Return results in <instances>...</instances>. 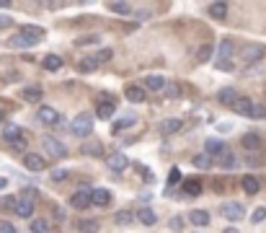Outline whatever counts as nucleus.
I'll use <instances>...</instances> for the list:
<instances>
[{"mask_svg":"<svg viewBox=\"0 0 266 233\" xmlns=\"http://www.w3.org/2000/svg\"><path fill=\"white\" fill-rule=\"evenodd\" d=\"M70 132L75 138H88L90 132H93V116H90L88 112L78 114L75 119H72V124H70Z\"/></svg>","mask_w":266,"mask_h":233,"instance_id":"f257e3e1","label":"nucleus"},{"mask_svg":"<svg viewBox=\"0 0 266 233\" xmlns=\"http://www.w3.org/2000/svg\"><path fill=\"white\" fill-rule=\"evenodd\" d=\"M264 55H266V47L264 44H243L241 47V60L245 62V65H253V62H259V60H264Z\"/></svg>","mask_w":266,"mask_h":233,"instance_id":"f03ea898","label":"nucleus"},{"mask_svg":"<svg viewBox=\"0 0 266 233\" xmlns=\"http://www.w3.org/2000/svg\"><path fill=\"white\" fill-rule=\"evenodd\" d=\"M42 145H44V150H47L52 158H65L67 156V148L62 145L57 138H52V135H44L42 138Z\"/></svg>","mask_w":266,"mask_h":233,"instance_id":"7ed1b4c3","label":"nucleus"},{"mask_svg":"<svg viewBox=\"0 0 266 233\" xmlns=\"http://www.w3.org/2000/svg\"><path fill=\"white\" fill-rule=\"evenodd\" d=\"M220 212H222V218L227 220H243V215H245V208L241 202H225V205H220Z\"/></svg>","mask_w":266,"mask_h":233,"instance_id":"20e7f679","label":"nucleus"},{"mask_svg":"<svg viewBox=\"0 0 266 233\" xmlns=\"http://www.w3.org/2000/svg\"><path fill=\"white\" fill-rule=\"evenodd\" d=\"M36 119H39L42 124H57L60 122V112L52 109V106H39V109H36Z\"/></svg>","mask_w":266,"mask_h":233,"instance_id":"39448f33","label":"nucleus"},{"mask_svg":"<svg viewBox=\"0 0 266 233\" xmlns=\"http://www.w3.org/2000/svg\"><path fill=\"white\" fill-rule=\"evenodd\" d=\"M70 208H75V210L90 208V189H78L75 194L70 197Z\"/></svg>","mask_w":266,"mask_h":233,"instance_id":"423d86ee","label":"nucleus"},{"mask_svg":"<svg viewBox=\"0 0 266 233\" xmlns=\"http://www.w3.org/2000/svg\"><path fill=\"white\" fill-rule=\"evenodd\" d=\"M39 42H34V39H29V37H23L21 31L18 34H13L11 39H8V47H13V49H31V47H36Z\"/></svg>","mask_w":266,"mask_h":233,"instance_id":"0eeeda50","label":"nucleus"},{"mask_svg":"<svg viewBox=\"0 0 266 233\" xmlns=\"http://www.w3.org/2000/svg\"><path fill=\"white\" fill-rule=\"evenodd\" d=\"M241 145H243V150H248V153H256V150L261 148V135L259 132H245Z\"/></svg>","mask_w":266,"mask_h":233,"instance_id":"6e6552de","label":"nucleus"},{"mask_svg":"<svg viewBox=\"0 0 266 233\" xmlns=\"http://www.w3.org/2000/svg\"><path fill=\"white\" fill-rule=\"evenodd\" d=\"M23 166L29 168V171H44V158L36 156V153H23Z\"/></svg>","mask_w":266,"mask_h":233,"instance_id":"1a4fd4ad","label":"nucleus"},{"mask_svg":"<svg viewBox=\"0 0 266 233\" xmlns=\"http://www.w3.org/2000/svg\"><path fill=\"white\" fill-rule=\"evenodd\" d=\"M253 98H248V96H238V101L233 104V109L238 112V114H243V116H251V112H253Z\"/></svg>","mask_w":266,"mask_h":233,"instance_id":"9d476101","label":"nucleus"},{"mask_svg":"<svg viewBox=\"0 0 266 233\" xmlns=\"http://www.w3.org/2000/svg\"><path fill=\"white\" fill-rule=\"evenodd\" d=\"M134 218L140 220V226H155V223H158V215L153 212V208H140Z\"/></svg>","mask_w":266,"mask_h":233,"instance_id":"9b49d317","label":"nucleus"},{"mask_svg":"<svg viewBox=\"0 0 266 233\" xmlns=\"http://www.w3.org/2000/svg\"><path fill=\"white\" fill-rule=\"evenodd\" d=\"M109 202H111V192H106V189H90V205L106 208Z\"/></svg>","mask_w":266,"mask_h":233,"instance_id":"f8f14e48","label":"nucleus"},{"mask_svg":"<svg viewBox=\"0 0 266 233\" xmlns=\"http://www.w3.org/2000/svg\"><path fill=\"white\" fill-rule=\"evenodd\" d=\"M62 65H65V60H62L60 55H47V57L42 60V68L47 70V73H57Z\"/></svg>","mask_w":266,"mask_h":233,"instance_id":"ddd939ff","label":"nucleus"},{"mask_svg":"<svg viewBox=\"0 0 266 233\" xmlns=\"http://www.w3.org/2000/svg\"><path fill=\"white\" fill-rule=\"evenodd\" d=\"M235 163H238V158H235V156H233L227 148H225L222 153L217 156V166H220V168H225V171H230V168H235Z\"/></svg>","mask_w":266,"mask_h":233,"instance_id":"4468645a","label":"nucleus"},{"mask_svg":"<svg viewBox=\"0 0 266 233\" xmlns=\"http://www.w3.org/2000/svg\"><path fill=\"white\" fill-rule=\"evenodd\" d=\"M241 186H243V192L245 194H259V189H261V182H259V179H256V176H243L241 179Z\"/></svg>","mask_w":266,"mask_h":233,"instance_id":"2eb2a0df","label":"nucleus"},{"mask_svg":"<svg viewBox=\"0 0 266 233\" xmlns=\"http://www.w3.org/2000/svg\"><path fill=\"white\" fill-rule=\"evenodd\" d=\"M166 83H168V80L163 75H148V78H145V91H163Z\"/></svg>","mask_w":266,"mask_h":233,"instance_id":"dca6fc26","label":"nucleus"},{"mask_svg":"<svg viewBox=\"0 0 266 233\" xmlns=\"http://www.w3.org/2000/svg\"><path fill=\"white\" fill-rule=\"evenodd\" d=\"M124 96L130 98L132 104H142L145 101V88L142 86H127L124 88Z\"/></svg>","mask_w":266,"mask_h":233,"instance_id":"f3484780","label":"nucleus"},{"mask_svg":"<svg viewBox=\"0 0 266 233\" xmlns=\"http://www.w3.org/2000/svg\"><path fill=\"white\" fill-rule=\"evenodd\" d=\"M181 119H176V116H171V119L160 122V135H176V132L181 130Z\"/></svg>","mask_w":266,"mask_h":233,"instance_id":"a211bd4d","label":"nucleus"},{"mask_svg":"<svg viewBox=\"0 0 266 233\" xmlns=\"http://www.w3.org/2000/svg\"><path fill=\"white\" fill-rule=\"evenodd\" d=\"M109 168L111 171H124L127 166H130V161H127V156H122V153H114V156H109Z\"/></svg>","mask_w":266,"mask_h":233,"instance_id":"6ab92c4d","label":"nucleus"},{"mask_svg":"<svg viewBox=\"0 0 266 233\" xmlns=\"http://www.w3.org/2000/svg\"><path fill=\"white\" fill-rule=\"evenodd\" d=\"M181 189L186 192L189 197H199L201 194V182H199V179H183Z\"/></svg>","mask_w":266,"mask_h":233,"instance_id":"aec40b11","label":"nucleus"},{"mask_svg":"<svg viewBox=\"0 0 266 233\" xmlns=\"http://www.w3.org/2000/svg\"><path fill=\"white\" fill-rule=\"evenodd\" d=\"M217 101H222V104H227V106H233L235 101H238V91L235 88H220V93H217Z\"/></svg>","mask_w":266,"mask_h":233,"instance_id":"412c9836","label":"nucleus"},{"mask_svg":"<svg viewBox=\"0 0 266 233\" xmlns=\"http://www.w3.org/2000/svg\"><path fill=\"white\" fill-rule=\"evenodd\" d=\"M114 112H116V106H114L111 101H101V104H96V114H98V119H111Z\"/></svg>","mask_w":266,"mask_h":233,"instance_id":"4be33fe9","label":"nucleus"},{"mask_svg":"<svg viewBox=\"0 0 266 233\" xmlns=\"http://www.w3.org/2000/svg\"><path fill=\"white\" fill-rule=\"evenodd\" d=\"M222 150H225V142L217 140V138H209V140L204 142V153H207V156H220Z\"/></svg>","mask_w":266,"mask_h":233,"instance_id":"5701e85b","label":"nucleus"},{"mask_svg":"<svg viewBox=\"0 0 266 233\" xmlns=\"http://www.w3.org/2000/svg\"><path fill=\"white\" fill-rule=\"evenodd\" d=\"M189 220H191V226H209V212L207 210H191L189 212Z\"/></svg>","mask_w":266,"mask_h":233,"instance_id":"b1692460","label":"nucleus"},{"mask_svg":"<svg viewBox=\"0 0 266 233\" xmlns=\"http://www.w3.org/2000/svg\"><path fill=\"white\" fill-rule=\"evenodd\" d=\"M233 39H222V42H220V47H217V60H230L233 57Z\"/></svg>","mask_w":266,"mask_h":233,"instance_id":"393cba45","label":"nucleus"},{"mask_svg":"<svg viewBox=\"0 0 266 233\" xmlns=\"http://www.w3.org/2000/svg\"><path fill=\"white\" fill-rule=\"evenodd\" d=\"M3 138H5V140L11 142V145H13L16 140H21V138H23V130L18 127V124H5V130H3Z\"/></svg>","mask_w":266,"mask_h":233,"instance_id":"a878e982","label":"nucleus"},{"mask_svg":"<svg viewBox=\"0 0 266 233\" xmlns=\"http://www.w3.org/2000/svg\"><path fill=\"white\" fill-rule=\"evenodd\" d=\"M16 215H18V218H31V215H34V202L31 200H21V202H16Z\"/></svg>","mask_w":266,"mask_h":233,"instance_id":"bb28decb","label":"nucleus"},{"mask_svg":"<svg viewBox=\"0 0 266 233\" xmlns=\"http://www.w3.org/2000/svg\"><path fill=\"white\" fill-rule=\"evenodd\" d=\"M18 31H21L23 37L34 39V42H42V39H44V29H42V26H21Z\"/></svg>","mask_w":266,"mask_h":233,"instance_id":"cd10ccee","label":"nucleus"},{"mask_svg":"<svg viewBox=\"0 0 266 233\" xmlns=\"http://www.w3.org/2000/svg\"><path fill=\"white\" fill-rule=\"evenodd\" d=\"M209 16H212V19H217V21H222L225 16H227V3H222V0L212 3V5H209Z\"/></svg>","mask_w":266,"mask_h":233,"instance_id":"c85d7f7f","label":"nucleus"},{"mask_svg":"<svg viewBox=\"0 0 266 233\" xmlns=\"http://www.w3.org/2000/svg\"><path fill=\"white\" fill-rule=\"evenodd\" d=\"M80 150H83L86 156H101L104 153V145H101V142H83V145H80Z\"/></svg>","mask_w":266,"mask_h":233,"instance_id":"c756f323","label":"nucleus"},{"mask_svg":"<svg viewBox=\"0 0 266 233\" xmlns=\"http://www.w3.org/2000/svg\"><path fill=\"white\" fill-rule=\"evenodd\" d=\"M132 220H134V215H132L130 210H119V212L114 215V223H116V226H130Z\"/></svg>","mask_w":266,"mask_h":233,"instance_id":"7c9ffc66","label":"nucleus"},{"mask_svg":"<svg viewBox=\"0 0 266 233\" xmlns=\"http://www.w3.org/2000/svg\"><path fill=\"white\" fill-rule=\"evenodd\" d=\"M96 68H98V62H96L93 57H83V60L78 62V70H80V73H93Z\"/></svg>","mask_w":266,"mask_h":233,"instance_id":"2f4dec72","label":"nucleus"},{"mask_svg":"<svg viewBox=\"0 0 266 233\" xmlns=\"http://www.w3.org/2000/svg\"><path fill=\"white\" fill-rule=\"evenodd\" d=\"M42 98V88L39 86H31V88H26L23 91V101H39Z\"/></svg>","mask_w":266,"mask_h":233,"instance_id":"473e14b6","label":"nucleus"},{"mask_svg":"<svg viewBox=\"0 0 266 233\" xmlns=\"http://www.w3.org/2000/svg\"><path fill=\"white\" fill-rule=\"evenodd\" d=\"M163 93H166L168 98H178V96H181V86H178V83H173V80H168L166 88H163Z\"/></svg>","mask_w":266,"mask_h":233,"instance_id":"72a5a7b5","label":"nucleus"},{"mask_svg":"<svg viewBox=\"0 0 266 233\" xmlns=\"http://www.w3.org/2000/svg\"><path fill=\"white\" fill-rule=\"evenodd\" d=\"M109 8H111L114 13H119V16H130L132 13V5L130 3H109Z\"/></svg>","mask_w":266,"mask_h":233,"instance_id":"f704fd0d","label":"nucleus"},{"mask_svg":"<svg viewBox=\"0 0 266 233\" xmlns=\"http://www.w3.org/2000/svg\"><path fill=\"white\" fill-rule=\"evenodd\" d=\"M191 163H194L197 168H209V166H212V158H209L207 153H199V156H194Z\"/></svg>","mask_w":266,"mask_h":233,"instance_id":"c9c22d12","label":"nucleus"},{"mask_svg":"<svg viewBox=\"0 0 266 233\" xmlns=\"http://www.w3.org/2000/svg\"><path fill=\"white\" fill-rule=\"evenodd\" d=\"M47 231H49V223L44 220V218L31 220V233H47Z\"/></svg>","mask_w":266,"mask_h":233,"instance_id":"e433bc0d","label":"nucleus"},{"mask_svg":"<svg viewBox=\"0 0 266 233\" xmlns=\"http://www.w3.org/2000/svg\"><path fill=\"white\" fill-rule=\"evenodd\" d=\"M134 124V114H124L122 119H119L116 124H114V132H119V130H124V127H132Z\"/></svg>","mask_w":266,"mask_h":233,"instance_id":"4c0bfd02","label":"nucleus"},{"mask_svg":"<svg viewBox=\"0 0 266 233\" xmlns=\"http://www.w3.org/2000/svg\"><path fill=\"white\" fill-rule=\"evenodd\" d=\"M197 57H199V62H207L209 57H212V47H209V44H201L199 52H197Z\"/></svg>","mask_w":266,"mask_h":233,"instance_id":"58836bf2","label":"nucleus"},{"mask_svg":"<svg viewBox=\"0 0 266 233\" xmlns=\"http://www.w3.org/2000/svg\"><path fill=\"white\" fill-rule=\"evenodd\" d=\"M111 57H114V52H111V49H101V52H96V55H93V60L98 62V65H101V62H109Z\"/></svg>","mask_w":266,"mask_h":233,"instance_id":"ea45409f","label":"nucleus"},{"mask_svg":"<svg viewBox=\"0 0 266 233\" xmlns=\"http://www.w3.org/2000/svg\"><path fill=\"white\" fill-rule=\"evenodd\" d=\"M49 176H52V182H65V179H67L70 174L65 171V168H54V171H52Z\"/></svg>","mask_w":266,"mask_h":233,"instance_id":"a19ab883","label":"nucleus"},{"mask_svg":"<svg viewBox=\"0 0 266 233\" xmlns=\"http://www.w3.org/2000/svg\"><path fill=\"white\" fill-rule=\"evenodd\" d=\"M88 44H98V37H96V34H88V37L78 39V47H88Z\"/></svg>","mask_w":266,"mask_h":233,"instance_id":"79ce46f5","label":"nucleus"},{"mask_svg":"<svg viewBox=\"0 0 266 233\" xmlns=\"http://www.w3.org/2000/svg\"><path fill=\"white\" fill-rule=\"evenodd\" d=\"M178 179H181V171H178V168H171V174H168V186H176Z\"/></svg>","mask_w":266,"mask_h":233,"instance_id":"37998d69","label":"nucleus"},{"mask_svg":"<svg viewBox=\"0 0 266 233\" xmlns=\"http://www.w3.org/2000/svg\"><path fill=\"white\" fill-rule=\"evenodd\" d=\"M0 233H16V226L8 220H0Z\"/></svg>","mask_w":266,"mask_h":233,"instance_id":"c03bdc74","label":"nucleus"},{"mask_svg":"<svg viewBox=\"0 0 266 233\" xmlns=\"http://www.w3.org/2000/svg\"><path fill=\"white\" fill-rule=\"evenodd\" d=\"M80 226H83V233H93L98 228V223L96 220H86V223H80Z\"/></svg>","mask_w":266,"mask_h":233,"instance_id":"a18cd8bd","label":"nucleus"},{"mask_svg":"<svg viewBox=\"0 0 266 233\" xmlns=\"http://www.w3.org/2000/svg\"><path fill=\"white\" fill-rule=\"evenodd\" d=\"M251 116H256V119H261V116H266V109L261 104H253V112H251Z\"/></svg>","mask_w":266,"mask_h":233,"instance_id":"49530a36","label":"nucleus"},{"mask_svg":"<svg viewBox=\"0 0 266 233\" xmlns=\"http://www.w3.org/2000/svg\"><path fill=\"white\" fill-rule=\"evenodd\" d=\"M215 68H217V70H233V62H230V60H217Z\"/></svg>","mask_w":266,"mask_h":233,"instance_id":"de8ad7c7","label":"nucleus"},{"mask_svg":"<svg viewBox=\"0 0 266 233\" xmlns=\"http://www.w3.org/2000/svg\"><path fill=\"white\" fill-rule=\"evenodd\" d=\"M0 208H5V210L16 208V197H3V202H0Z\"/></svg>","mask_w":266,"mask_h":233,"instance_id":"09e8293b","label":"nucleus"},{"mask_svg":"<svg viewBox=\"0 0 266 233\" xmlns=\"http://www.w3.org/2000/svg\"><path fill=\"white\" fill-rule=\"evenodd\" d=\"M264 218H266V208H259V210L253 212V218H251V220H253V223H261Z\"/></svg>","mask_w":266,"mask_h":233,"instance_id":"8fccbe9b","label":"nucleus"},{"mask_svg":"<svg viewBox=\"0 0 266 233\" xmlns=\"http://www.w3.org/2000/svg\"><path fill=\"white\" fill-rule=\"evenodd\" d=\"M171 228L173 231H181L183 228V218H171Z\"/></svg>","mask_w":266,"mask_h":233,"instance_id":"3c124183","label":"nucleus"},{"mask_svg":"<svg viewBox=\"0 0 266 233\" xmlns=\"http://www.w3.org/2000/svg\"><path fill=\"white\" fill-rule=\"evenodd\" d=\"M8 26H13V19H8V16H0V29H8Z\"/></svg>","mask_w":266,"mask_h":233,"instance_id":"603ef678","label":"nucleus"},{"mask_svg":"<svg viewBox=\"0 0 266 233\" xmlns=\"http://www.w3.org/2000/svg\"><path fill=\"white\" fill-rule=\"evenodd\" d=\"M26 145H29V142H26V138H21V140H16V142H13V148H16V150H26Z\"/></svg>","mask_w":266,"mask_h":233,"instance_id":"864d4df0","label":"nucleus"},{"mask_svg":"<svg viewBox=\"0 0 266 233\" xmlns=\"http://www.w3.org/2000/svg\"><path fill=\"white\" fill-rule=\"evenodd\" d=\"M0 8H11V3H8V0H0Z\"/></svg>","mask_w":266,"mask_h":233,"instance_id":"5fc2aeb1","label":"nucleus"},{"mask_svg":"<svg viewBox=\"0 0 266 233\" xmlns=\"http://www.w3.org/2000/svg\"><path fill=\"white\" fill-rule=\"evenodd\" d=\"M5 184H8V182H5V179H0V189H5Z\"/></svg>","mask_w":266,"mask_h":233,"instance_id":"6e6d98bb","label":"nucleus"},{"mask_svg":"<svg viewBox=\"0 0 266 233\" xmlns=\"http://www.w3.org/2000/svg\"><path fill=\"white\" fill-rule=\"evenodd\" d=\"M3 119H5V112H3V109H0V122H3Z\"/></svg>","mask_w":266,"mask_h":233,"instance_id":"4d7b16f0","label":"nucleus"}]
</instances>
